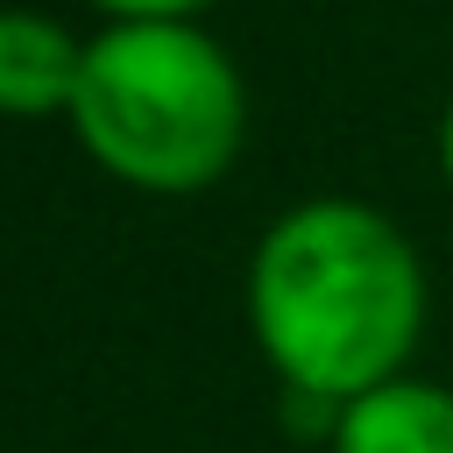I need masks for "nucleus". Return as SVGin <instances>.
I'll use <instances>...</instances> for the list:
<instances>
[{
	"instance_id": "4",
	"label": "nucleus",
	"mask_w": 453,
	"mask_h": 453,
	"mask_svg": "<svg viewBox=\"0 0 453 453\" xmlns=\"http://www.w3.org/2000/svg\"><path fill=\"white\" fill-rule=\"evenodd\" d=\"M78 71H85V42H71L64 21L35 7H0V113L7 120L71 113Z\"/></svg>"
},
{
	"instance_id": "3",
	"label": "nucleus",
	"mask_w": 453,
	"mask_h": 453,
	"mask_svg": "<svg viewBox=\"0 0 453 453\" xmlns=\"http://www.w3.org/2000/svg\"><path fill=\"white\" fill-rule=\"evenodd\" d=\"M326 453H453V389L389 375L354 403H340Z\"/></svg>"
},
{
	"instance_id": "5",
	"label": "nucleus",
	"mask_w": 453,
	"mask_h": 453,
	"mask_svg": "<svg viewBox=\"0 0 453 453\" xmlns=\"http://www.w3.org/2000/svg\"><path fill=\"white\" fill-rule=\"evenodd\" d=\"M106 21H191L205 0H92Z\"/></svg>"
},
{
	"instance_id": "6",
	"label": "nucleus",
	"mask_w": 453,
	"mask_h": 453,
	"mask_svg": "<svg viewBox=\"0 0 453 453\" xmlns=\"http://www.w3.org/2000/svg\"><path fill=\"white\" fill-rule=\"evenodd\" d=\"M439 170H446V184H453V106H446V120H439Z\"/></svg>"
},
{
	"instance_id": "1",
	"label": "nucleus",
	"mask_w": 453,
	"mask_h": 453,
	"mask_svg": "<svg viewBox=\"0 0 453 453\" xmlns=\"http://www.w3.org/2000/svg\"><path fill=\"white\" fill-rule=\"evenodd\" d=\"M248 333L283 389L354 403L403 375L425 333V262L361 198H304L248 255Z\"/></svg>"
},
{
	"instance_id": "2",
	"label": "nucleus",
	"mask_w": 453,
	"mask_h": 453,
	"mask_svg": "<svg viewBox=\"0 0 453 453\" xmlns=\"http://www.w3.org/2000/svg\"><path fill=\"white\" fill-rule=\"evenodd\" d=\"M85 156L134 191H205L241 156L248 92L198 21H106L71 92Z\"/></svg>"
}]
</instances>
